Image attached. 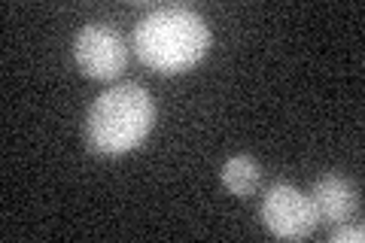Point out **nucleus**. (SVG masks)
<instances>
[{"label": "nucleus", "instance_id": "7ed1b4c3", "mask_svg": "<svg viewBox=\"0 0 365 243\" xmlns=\"http://www.w3.org/2000/svg\"><path fill=\"white\" fill-rule=\"evenodd\" d=\"M262 222L274 237L304 240L317 228L314 204L295 186H271L262 198Z\"/></svg>", "mask_w": 365, "mask_h": 243}, {"label": "nucleus", "instance_id": "20e7f679", "mask_svg": "<svg viewBox=\"0 0 365 243\" xmlns=\"http://www.w3.org/2000/svg\"><path fill=\"white\" fill-rule=\"evenodd\" d=\"M79 71L91 79H116L128 64V46L107 25H86L73 40Z\"/></svg>", "mask_w": 365, "mask_h": 243}, {"label": "nucleus", "instance_id": "f03ea898", "mask_svg": "<svg viewBox=\"0 0 365 243\" xmlns=\"http://www.w3.org/2000/svg\"><path fill=\"white\" fill-rule=\"evenodd\" d=\"M155 125V100L143 86L107 88L86 115V146L98 155H125L137 149Z\"/></svg>", "mask_w": 365, "mask_h": 243}, {"label": "nucleus", "instance_id": "39448f33", "mask_svg": "<svg viewBox=\"0 0 365 243\" xmlns=\"http://www.w3.org/2000/svg\"><path fill=\"white\" fill-rule=\"evenodd\" d=\"M307 198L314 204L317 222H329V225L347 222L359 207L356 189H353V182L344 180L341 173H326V177H319Z\"/></svg>", "mask_w": 365, "mask_h": 243}, {"label": "nucleus", "instance_id": "0eeeda50", "mask_svg": "<svg viewBox=\"0 0 365 243\" xmlns=\"http://www.w3.org/2000/svg\"><path fill=\"white\" fill-rule=\"evenodd\" d=\"M362 237H365L362 225H344V228H338L329 240H332V243H362Z\"/></svg>", "mask_w": 365, "mask_h": 243}, {"label": "nucleus", "instance_id": "423d86ee", "mask_svg": "<svg viewBox=\"0 0 365 243\" xmlns=\"http://www.w3.org/2000/svg\"><path fill=\"white\" fill-rule=\"evenodd\" d=\"M220 177H222V186L232 195H237V198H250L253 189L259 186V180H262V170H259L253 155H232L222 165Z\"/></svg>", "mask_w": 365, "mask_h": 243}, {"label": "nucleus", "instance_id": "f257e3e1", "mask_svg": "<svg viewBox=\"0 0 365 243\" xmlns=\"http://www.w3.org/2000/svg\"><path fill=\"white\" fill-rule=\"evenodd\" d=\"M210 49V28L195 9L158 6L134 28L137 58L158 73H180L198 64Z\"/></svg>", "mask_w": 365, "mask_h": 243}]
</instances>
